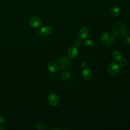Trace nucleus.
<instances>
[{"mask_svg":"<svg viewBox=\"0 0 130 130\" xmlns=\"http://www.w3.org/2000/svg\"><path fill=\"white\" fill-rule=\"evenodd\" d=\"M112 56L113 59L116 61H119L121 59L122 55L121 53L118 51H115L112 53Z\"/></svg>","mask_w":130,"mask_h":130,"instance_id":"13","label":"nucleus"},{"mask_svg":"<svg viewBox=\"0 0 130 130\" xmlns=\"http://www.w3.org/2000/svg\"><path fill=\"white\" fill-rule=\"evenodd\" d=\"M84 44L88 48H91L93 46L94 43L93 42V41L91 40H87L86 41H85L84 42Z\"/></svg>","mask_w":130,"mask_h":130,"instance_id":"16","label":"nucleus"},{"mask_svg":"<svg viewBox=\"0 0 130 130\" xmlns=\"http://www.w3.org/2000/svg\"><path fill=\"white\" fill-rule=\"evenodd\" d=\"M70 76V74L68 72H63L60 74V77L63 80H66L68 79Z\"/></svg>","mask_w":130,"mask_h":130,"instance_id":"14","label":"nucleus"},{"mask_svg":"<svg viewBox=\"0 0 130 130\" xmlns=\"http://www.w3.org/2000/svg\"><path fill=\"white\" fill-rule=\"evenodd\" d=\"M129 34H130V31H129Z\"/></svg>","mask_w":130,"mask_h":130,"instance_id":"24","label":"nucleus"},{"mask_svg":"<svg viewBox=\"0 0 130 130\" xmlns=\"http://www.w3.org/2000/svg\"><path fill=\"white\" fill-rule=\"evenodd\" d=\"M101 40L103 43L106 45H110L114 42L113 35L109 31L104 32L101 36Z\"/></svg>","mask_w":130,"mask_h":130,"instance_id":"2","label":"nucleus"},{"mask_svg":"<svg viewBox=\"0 0 130 130\" xmlns=\"http://www.w3.org/2000/svg\"><path fill=\"white\" fill-rule=\"evenodd\" d=\"M127 64V61L125 59H120V62H119V65L121 67H124Z\"/></svg>","mask_w":130,"mask_h":130,"instance_id":"17","label":"nucleus"},{"mask_svg":"<svg viewBox=\"0 0 130 130\" xmlns=\"http://www.w3.org/2000/svg\"><path fill=\"white\" fill-rule=\"evenodd\" d=\"M89 32V30L87 27H83L78 32V38L81 40H84L88 36Z\"/></svg>","mask_w":130,"mask_h":130,"instance_id":"8","label":"nucleus"},{"mask_svg":"<svg viewBox=\"0 0 130 130\" xmlns=\"http://www.w3.org/2000/svg\"><path fill=\"white\" fill-rule=\"evenodd\" d=\"M57 63L59 68L62 69H66L70 66L71 60L68 57L64 56L58 59Z\"/></svg>","mask_w":130,"mask_h":130,"instance_id":"4","label":"nucleus"},{"mask_svg":"<svg viewBox=\"0 0 130 130\" xmlns=\"http://www.w3.org/2000/svg\"><path fill=\"white\" fill-rule=\"evenodd\" d=\"M81 65H82V67H83V68H86V67H87V62H85V61H83V62H82Z\"/></svg>","mask_w":130,"mask_h":130,"instance_id":"21","label":"nucleus"},{"mask_svg":"<svg viewBox=\"0 0 130 130\" xmlns=\"http://www.w3.org/2000/svg\"><path fill=\"white\" fill-rule=\"evenodd\" d=\"M120 11V8L117 5H113L110 8V13L113 16L118 15Z\"/></svg>","mask_w":130,"mask_h":130,"instance_id":"11","label":"nucleus"},{"mask_svg":"<svg viewBox=\"0 0 130 130\" xmlns=\"http://www.w3.org/2000/svg\"><path fill=\"white\" fill-rule=\"evenodd\" d=\"M112 30L114 35L118 38H124L127 32L125 25L121 22L115 23L113 27Z\"/></svg>","mask_w":130,"mask_h":130,"instance_id":"1","label":"nucleus"},{"mask_svg":"<svg viewBox=\"0 0 130 130\" xmlns=\"http://www.w3.org/2000/svg\"><path fill=\"white\" fill-rule=\"evenodd\" d=\"M4 128H3L2 127H0V130H4Z\"/></svg>","mask_w":130,"mask_h":130,"instance_id":"23","label":"nucleus"},{"mask_svg":"<svg viewBox=\"0 0 130 130\" xmlns=\"http://www.w3.org/2000/svg\"><path fill=\"white\" fill-rule=\"evenodd\" d=\"M81 45V42L80 40H77L75 41V46H76V47H79Z\"/></svg>","mask_w":130,"mask_h":130,"instance_id":"20","label":"nucleus"},{"mask_svg":"<svg viewBox=\"0 0 130 130\" xmlns=\"http://www.w3.org/2000/svg\"><path fill=\"white\" fill-rule=\"evenodd\" d=\"M120 71V65L115 62H112L109 64L108 67V71L112 76L118 75Z\"/></svg>","mask_w":130,"mask_h":130,"instance_id":"3","label":"nucleus"},{"mask_svg":"<svg viewBox=\"0 0 130 130\" xmlns=\"http://www.w3.org/2000/svg\"><path fill=\"white\" fill-rule=\"evenodd\" d=\"M52 129H61L60 128H59V127H54V128H52Z\"/></svg>","mask_w":130,"mask_h":130,"instance_id":"22","label":"nucleus"},{"mask_svg":"<svg viewBox=\"0 0 130 130\" xmlns=\"http://www.w3.org/2000/svg\"><path fill=\"white\" fill-rule=\"evenodd\" d=\"M36 127L38 129H39V130H46L47 129V126L44 124L42 123H39L37 124Z\"/></svg>","mask_w":130,"mask_h":130,"instance_id":"15","label":"nucleus"},{"mask_svg":"<svg viewBox=\"0 0 130 130\" xmlns=\"http://www.w3.org/2000/svg\"><path fill=\"white\" fill-rule=\"evenodd\" d=\"M82 76L86 80H89L92 77V71L88 68H84L82 71Z\"/></svg>","mask_w":130,"mask_h":130,"instance_id":"9","label":"nucleus"},{"mask_svg":"<svg viewBox=\"0 0 130 130\" xmlns=\"http://www.w3.org/2000/svg\"><path fill=\"white\" fill-rule=\"evenodd\" d=\"M53 31L52 27L50 26H45L43 27L40 30V32L44 36H47L50 35Z\"/></svg>","mask_w":130,"mask_h":130,"instance_id":"10","label":"nucleus"},{"mask_svg":"<svg viewBox=\"0 0 130 130\" xmlns=\"http://www.w3.org/2000/svg\"><path fill=\"white\" fill-rule=\"evenodd\" d=\"M124 41L126 43L128 44H130V37L126 36L124 37Z\"/></svg>","mask_w":130,"mask_h":130,"instance_id":"18","label":"nucleus"},{"mask_svg":"<svg viewBox=\"0 0 130 130\" xmlns=\"http://www.w3.org/2000/svg\"><path fill=\"white\" fill-rule=\"evenodd\" d=\"M48 70L53 73H56L58 70V66L54 62H50L48 65Z\"/></svg>","mask_w":130,"mask_h":130,"instance_id":"12","label":"nucleus"},{"mask_svg":"<svg viewBox=\"0 0 130 130\" xmlns=\"http://www.w3.org/2000/svg\"><path fill=\"white\" fill-rule=\"evenodd\" d=\"M68 55L72 58H75L77 57L79 53V51L77 47L76 46H72L68 49Z\"/></svg>","mask_w":130,"mask_h":130,"instance_id":"7","label":"nucleus"},{"mask_svg":"<svg viewBox=\"0 0 130 130\" xmlns=\"http://www.w3.org/2000/svg\"><path fill=\"white\" fill-rule=\"evenodd\" d=\"M48 102L52 107H56L59 102V99L58 95L53 91L48 96Z\"/></svg>","mask_w":130,"mask_h":130,"instance_id":"5","label":"nucleus"},{"mask_svg":"<svg viewBox=\"0 0 130 130\" xmlns=\"http://www.w3.org/2000/svg\"><path fill=\"white\" fill-rule=\"evenodd\" d=\"M5 118L3 116L0 115V124H4L5 123Z\"/></svg>","mask_w":130,"mask_h":130,"instance_id":"19","label":"nucleus"},{"mask_svg":"<svg viewBox=\"0 0 130 130\" xmlns=\"http://www.w3.org/2000/svg\"><path fill=\"white\" fill-rule=\"evenodd\" d=\"M30 25L34 28L37 29L39 28L41 25V20L37 17H31L29 21Z\"/></svg>","mask_w":130,"mask_h":130,"instance_id":"6","label":"nucleus"}]
</instances>
